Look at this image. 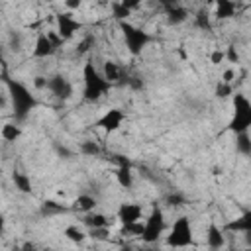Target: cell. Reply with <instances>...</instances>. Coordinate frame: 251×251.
I'll use <instances>...</instances> for the list:
<instances>
[{
	"label": "cell",
	"mask_w": 251,
	"mask_h": 251,
	"mask_svg": "<svg viewBox=\"0 0 251 251\" xmlns=\"http://www.w3.org/2000/svg\"><path fill=\"white\" fill-rule=\"evenodd\" d=\"M165 241L173 249H182V247L194 245V233H192V226H190L188 218H184V216L176 218L173 222V226H171Z\"/></svg>",
	"instance_id": "1"
},
{
	"label": "cell",
	"mask_w": 251,
	"mask_h": 251,
	"mask_svg": "<svg viewBox=\"0 0 251 251\" xmlns=\"http://www.w3.org/2000/svg\"><path fill=\"white\" fill-rule=\"evenodd\" d=\"M233 110H235V116L229 122V129L241 135L251 126V102L245 96L235 94V98H233Z\"/></svg>",
	"instance_id": "2"
},
{
	"label": "cell",
	"mask_w": 251,
	"mask_h": 251,
	"mask_svg": "<svg viewBox=\"0 0 251 251\" xmlns=\"http://www.w3.org/2000/svg\"><path fill=\"white\" fill-rule=\"evenodd\" d=\"M165 227H167V224H165V214H163V210H161V208H153L151 214H149L147 220H145V231H143L141 241H143L145 245L157 243L159 237L163 235Z\"/></svg>",
	"instance_id": "3"
},
{
	"label": "cell",
	"mask_w": 251,
	"mask_h": 251,
	"mask_svg": "<svg viewBox=\"0 0 251 251\" xmlns=\"http://www.w3.org/2000/svg\"><path fill=\"white\" fill-rule=\"evenodd\" d=\"M124 120H126V114H124L120 108H110V110H106V112L98 118L96 126L102 127L106 133H114V131H118V129L124 126Z\"/></svg>",
	"instance_id": "4"
},
{
	"label": "cell",
	"mask_w": 251,
	"mask_h": 251,
	"mask_svg": "<svg viewBox=\"0 0 251 251\" xmlns=\"http://www.w3.org/2000/svg\"><path fill=\"white\" fill-rule=\"evenodd\" d=\"M116 218L122 226H129V224H137L143 220V208L137 204V202H122L118 212H116Z\"/></svg>",
	"instance_id": "5"
},
{
	"label": "cell",
	"mask_w": 251,
	"mask_h": 251,
	"mask_svg": "<svg viewBox=\"0 0 251 251\" xmlns=\"http://www.w3.org/2000/svg\"><path fill=\"white\" fill-rule=\"evenodd\" d=\"M110 84L104 80V78H100L98 75H96V71H92L90 67L86 69V98L88 100H96L100 94H104V90L108 88Z\"/></svg>",
	"instance_id": "6"
},
{
	"label": "cell",
	"mask_w": 251,
	"mask_h": 251,
	"mask_svg": "<svg viewBox=\"0 0 251 251\" xmlns=\"http://www.w3.org/2000/svg\"><path fill=\"white\" fill-rule=\"evenodd\" d=\"M82 226L84 227H88L90 231L92 229H104V227H110L114 222L106 216V214H102V212H90V214H84L82 216Z\"/></svg>",
	"instance_id": "7"
},
{
	"label": "cell",
	"mask_w": 251,
	"mask_h": 251,
	"mask_svg": "<svg viewBox=\"0 0 251 251\" xmlns=\"http://www.w3.org/2000/svg\"><path fill=\"white\" fill-rule=\"evenodd\" d=\"M206 243H208V249H212V251H220L226 245V235H224V231L216 224L208 226V229H206Z\"/></svg>",
	"instance_id": "8"
},
{
	"label": "cell",
	"mask_w": 251,
	"mask_h": 251,
	"mask_svg": "<svg viewBox=\"0 0 251 251\" xmlns=\"http://www.w3.org/2000/svg\"><path fill=\"white\" fill-rule=\"evenodd\" d=\"M124 27V35H126V39H127V45H129V49H131V53H137L139 51V47H143V43L147 41V37L141 33V31H137L135 27H131V25H122Z\"/></svg>",
	"instance_id": "9"
},
{
	"label": "cell",
	"mask_w": 251,
	"mask_h": 251,
	"mask_svg": "<svg viewBox=\"0 0 251 251\" xmlns=\"http://www.w3.org/2000/svg\"><path fill=\"white\" fill-rule=\"evenodd\" d=\"M57 49V45L49 39L47 33H39L37 41H35V49H33V57H49L53 55V51Z\"/></svg>",
	"instance_id": "10"
},
{
	"label": "cell",
	"mask_w": 251,
	"mask_h": 251,
	"mask_svg": "<svg viewBox=\"0 0 251 251\" xmlns=\"http://www.w3.org/2000/svg\"><path fill=\"white\" fill-rule=\"evenodd\" d=\"M80 29V24L78 22H75L73 20V16L71 14H61L59 16V35L63 37V39H69L75 31H78Z\"/></svg>",
	"instance_id": "11"
},
{
	"label": "cell",
	"mask_w": 251,
	"mask_h": 251,
	"mask_svg": "<svg viewBox=\"0 0 251 251\" xmlns=\"http://www.w3.org/2000/svg\"><path fill=\"white\" fill-rule=\"evenodd\" d=\"M102 78H104L108 84H114V82L122 80V67H120L116 61H104Z\"/></svg>",
	"instance_id": "12"
},
{
	"label": "cell",
	"mask_w": 251,
	"mask_h": 251,
	"mask_svg": "<svg viewBox=\"0 0 251 251\" xmlns=\"http://www.w3.org/2000/svg\"><path fill=\"white\" fill-rule=\"evenodd\" d=\"M63 235H65L67 241H71V243H75V245L84 243L86 237H88L86 229H84V227H78V226H67V227L63 229Z\"/></svg>",
	"instance_id": "13"
},
{
	"label": "cell",
	"mask_w": 251,
	"mask_h": 251,
	"mask_svg": "<svg viewBox=\"0 0 251 251\" xmlns=\"http://www.w3.org/2000/svg\"><path fill=\"white\" fill-rule=\"evenodd\" d=\"M75 208L84 216V214H90V212H96V198H92L90 194H80L75 198Z\"/></svg>",
	"instance_id": "14"
},
{
	"label": "cell",
	"mask_w": 251,
	"mask_h": 251,
	"mask_svg": "<svg viewBox=\"0 0 251 251\" xmlns=\"http://www.w3.org/2000/svg\"><path fill=\"white\" fill-rule=\"evenodd\" d=\"M116 182L122 186V188H131L133 186V173L129 167L122 165L118 171H116Z\"/></svg>",
	"instance_id": "15"
},
{
	"label": "cell",
	"mask_w": 251,
	"mask_h": 251,
	"mask_svg": "<svg viewBox=\"0 0 251 251\" xmlns=\"http://www.w3.org/2000/svg\"><path fill=\"white\" fill-rule=\"evenodd\" d=\"M49 88H51L57 96H63V98L71 94V84H69L63 76H55L53 80H49Z\"/></svg>",
	"instance_id": "16"
},
{
	"label": "cell",
	"mask_w": 251,
	"mask_h": 251,
	"mask_svg": "<svg viewBox=\"0 0 251 251\" xmlns=\"http://www.w3.org/2000/svg\"><path fill=\"white\" fill-rule=\"evenodd\" d=\"M0 133H2V139L4 141H16L22 135V129L16 124H4L2 129H0Z\"/></svg>",
	"instance_id": "17"
},
{
	"label": "cell",
	"mask_w": 251,
	"mask_h": 251,
	"mask_svg": "<svg viewBox=\"0 0 251 251\" xmlns=\"http://www.w3.org/2000/svg\"><path fill=\"white\" fill-rule=\"evenodd\" d=\"M143 231H145V220L137 222V224H129V226H122V233H127L131 237H143Z\"/></svg>",
	"instance_id": "18"
},
{
	"label": "cell",
	"mask_w": 251,
	"mask_h": 251,
	"mask_svg": "<svg viewBox=\"0 0 251 251\" xmlns=\"http://www.w3.org/2000/svg\"><path fill=\"white\" fill-rule=\"evenodd\" d=\"M233 14H235V4L233 2H226V0L218 2V6H216V16L218 18H231Z\"/></svg>",
	"instance_id": "19"
},
{
	"label": "cell",
	"mask_w": 251,
	"mask_h": 251,
	"mask_svg": "<svg viewBox=\"0 0 251 251\" xmlns=\"http://www.w3.org/2000/svg\"><path fill=\"white\" fill-rule=\"evenodd\" d=\"M214 94H216V98L224 100V98H227V96H231V94H233V84H224V82H218V84H216Z\"/></svg>",
	"instance_id": "20"
},
{
	"label": "cell",
	"mask_w": 251,
	"mask_h": 251,
	"mask_svg": "<svg viewBox=\"0 0 251 251\" xmlns=\"http://www.w3.org/2000/svg\"><path fill=\"white\" fill-rule=\"evenodd\" d=\"M208 59H210L212 65H222V63H226V49H220V47H218V49H212Z\"/></svg>",
	"instance_id": "21"
},
{
	"label": "cell",
	"mask_w": 251,
	"mask_h": 251,
	"mask_svg": "<svg viewBox=\"0 0 251 251\" xmlns=\"http://www.w3.org/2000/svg\"><path fill=\"white\" fill-rule=\"evenodd\" d=\"M231 227H237V229H245L251 233V212H247L243 218H239L235 224H231Z\"/></svg>",
	"instance_id": "22"
},
{
	"label": "cell",
	"mask_w": 251,
	"mask_h": 251,
	"mask_svg": "<svg viewBox=\"0 0 251 251\" xmlns=\"http://www.w3.org/2000/svg\"><path fill=\"white\" fill-rule=\"evenodd\" d=\"M235 76H237L235 69H233V67H227V69H224V73H222V76H220V82H224V84H233Z\"/></svg>",
	"instance_id": "23"
},
{
	"label": "cell",
	"mask_w": 251,
	"mask_h": 251,
	"mask_svg": "<svg viewBox=\"0 0 251 251\" xmlns=\"http://www.w3.org/2000/svg\"><path fill=\"white\" fill-rule=\"evenodd\" d=\"M226 61H229V63H237V61H239V53L235 51L233 45H229V47L226 49Z\"/></svg>",
	"instance_id": "24"
},
{
	"label": "cell",
	"mask_w": 251,
	"mask_h": 251,
	"mask_svg": "<svg viewBox=\"0 0 251 251\" xmlns=\"http://www.w3.org/2000/svg\"><path fill=\"white\" fill-rule=\"evenodd\" d=\"M14 182H18V184H20V190H24V192H27V190H29L27 180H25L24 176H14Z\"/></svg>",
	"instance_id": "25"
},
{
	"label": "cell",
	"mask_w": 251,
	"mask_h": 251,
	"mask_svg": "<svg viewBox=\"0 0 251 251\" xmlns=\"http://www.w3.org/2000/svg\"><path fill=\"white\" fill-rule=\"evenodd\" d=\"M18 251H37V245H35V243H31V241H25Z\"/></svg>",
	"instance_id": "26"
},
{
	"label": "cell",
	"mask_w": 251,
	"mask_h": 251,
	"mask_svg": "<svg viewBox=\"0 0 251 251\" xmlns=\"http://www.w3.org/2000/svg\"><path fill=\"white\" fill-rule=\"evenodd\" d=\"M65 6H67L69 10H75V8H80L82 2H80V0H78V2H65Z\"/></svg>",
	"instance_id": "27"
},
{
	"label": "cell",
	"mask_w": 251,
	"mask_h": 251,
	"mask_svg": "<svg viewBox=\"0 0 251 251\" xmlns=\"http://www.w3.org/2000/svg\"><path fill=\"white\" fill-rule=\"evenodd\" d=\"M245 251H251V249H245Z\"/></svg>",
	"instance_id": "28"
}]
</instances>
